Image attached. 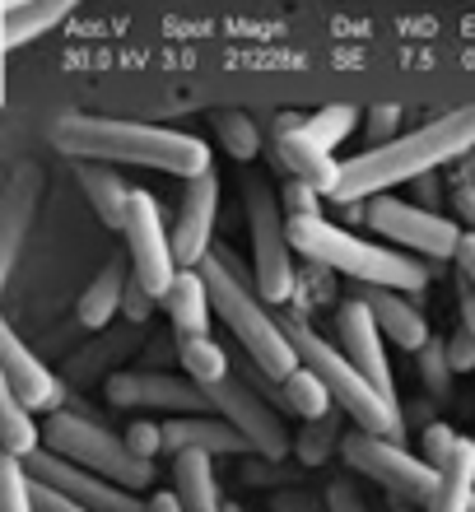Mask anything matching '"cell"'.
Masks as SVG:
<instances>
[{
  "label": "cell",
  "instance_id": "cell-1",
  "mask_svg": "<svg viewBox=\"0 0 475 512\" xmlns=\"http://www.w3.org/2000/svg\"><path fill=\"white\" fill-rule=\"evenodd\" d=\"M52 145L75 163H112V168L126 163V168H154V173L182 177V182L210 173V145L201 135L173 131V126L66 112L52 126Z\"/></svg>",
  "mask_w": 475,
  "mask_h": 512
},
{
  "label": "cell",
  "instance_id": "cell-2",
  "mask_svg": "<svg viewBox=\"0 0 475 512\" xmlns=\"http://www.w3.org/2000/svg\"><path fill=\"white\" fill-rule=\"evenodd\" d=\"M475 149V103L457 112H443L434 122L396 135L387 145H368L350 163H340V182L331 191V205H364L401 182H420L443 163L462 159Z\"/></svg>",
  "mask_w": 475,
  "mask_h": 512
},
{
  "label": "cell",
  "instance_id": "cell-3",
  "mask_svg": "<svg viewBox=\"0 0 475 512\" xmlns=\"http://www.w3.org/2000/svg\"><path fill=\"white\" fill-rule=\"evenodd\" d=\"M196 270L205 275V284H210V303H215V312L233 331V340L243 345V354L271 382H285L289 373L299 368V350H294L285 322L271 312V303L257 294L252 266L247 270L238 266V256H233L229 247H210Z\"/></svg>",
  "mask_w": 475,
  "mask_h": 512
},
{
  "label": "cell",
  "instance_id": "cell-4",
  "mask_svg": "<svg viewBox=\"0 0 475 512\" xmlns=\"http://www.w3.org/2000/svg\"><path fill=\"white\" fill-rule=\"evenodd\" d=\"M289 243L303 261L326 266L345 275V280L364 284V289H406V294H420L429 284V266L415 261L410 252L392 243H368L359 233L340 229L322 210H303V215H289Z\"/></svg>",
  "mask_w": 475,
  "mask_h": 512
},
{
  "label": "cell",
  "instance_id": "cell-5",
  "mask_svg": "<svg viewBox=\"0 0 475 512\" xmlns=\"http://www.w3.org/2000/svg\"><path fill=\"white\" fill-rule=\"evenodd\" d=\"M285 331H289V340H294V350H299V364L313 368L317 378L331 387L336 405L354 419V429L387 433V438H396V433H401V405L387 401V396H382V391L373 387V382H368L364 373L350 364V359H345V350H340V345L322 340L308 322H285Z\"/></svg>",
  "mask_w": 475,
  "mask_h": 512
},
{
  "label": "cell",
  "instance_id": "cell-6",
  "mask_svg": "<svg viewBox=\"0 0 475 512\" xmlns=\"http://www.w3.org/2000/svg\"><path fill=\"white\" fill-rule=\"evenodd\" d=\"M42 443L52 447V452H61V457H70L75 466H84V471L108 475V480H117V485L136 489V494L154 485V461L150 457L131 452V443H126L122 433H108L103 424H94V419L70 415L66 405L47 415V424H42Z\"/></svg>",
  "mask_w": 475,
  "mask_h": 512
},
{
  "label": "cell",
  "instance_id": "cell-7",
  "mask_svg": "<svg viewBox=\"0 0 475 512\" xmlns=\"http://www.w3.org/2000/svg\"><path fill=\"white\" fill-rule=\"evenodd\" d=\"M243 215L252 238V280L266 303H285L294 294V243H289V215L280 191L266 177H243Z\"/></svg>",
  "mask_w": 475,
  "mask_h": 512
},
{
  "label": "cell",
  "instance_id": "cell-8",
  "mask_svg": "<svg viewBox=\"0 0 475 512\" xmlns=\"http://www.w3.org/2000/svg\"><path fill=\"white\" fill-rule=\"evenodd\" d=\"M340 457L354 475H364L373 485H382L396 499L410 503H429V494L438 489V466H429L424 457L406 452V447L387 438V433H368V429H350L340 438Z\"/></svg>",
  "mask_w": 475,
  "mask_h": 512
},
{
  "label": "cell",
  "instance_id": "cell-9",
  "mask_svg": "<svg viewBox=\"0 0 475 512\" xmlns=\"http://www.w3.org/2000/svg\"><path fill=\"white\" fill-rule=\"evenodd\" d=\"M368 229L378 233L382 243L401 247V252L429 256V261H457V247L466 238V224H452V219L424 210V205H410L392 191H382L373 201H364Z\"/></svg>",
  "mask_w": 475,
  "mask_h": 512
},
{
  "label": "cell",
  "instance_id": "cell-10",
  "mask_svg": "<svg viewBox=\"0 0 475 512\" xmlns=\"http://www.w3.org/2000/svg\"><path fill=\"white\" fill-rule=\"evenodd\" d=\"M205 396H210V405H215V415H224L233 429L252 443L257 457H266V461L294 457V433H289V424L275 415V405L266 401V396H257L247 382H238L229 373L224 382L205 387Z\"/></svg>",
  "mask_w": 475,
  "mask_h": 512
},
{
  "label": "cell",
  "instance_id": "cell-11",
  "mask_svg": "<svg viewBox=\"0 0 475 512\" xmlns=\"http://www.w3.org/2000/svg\"><path fill=\"white\" fill-rule=\"evenodd\" d=\"M122 238H126V256H131V275H136L154 298H163V289L173 284L177 266L173 256V229H163V215H159V201L150 191H131V210H126V224H122Z\"/></svg>",
  "mask_w": 475,
  "mask_h": 512
},
{
  "label": "cell",
  "instance_id": "cell-12",
  "mask_svg": "<svg viewBox=\"0 0 475 512\" xmlns=\"http://www.w3.org/2000/svg\"><path fill=\"white\" fill-rule=\"evenodd\" d=\"M108 401L117 410H159V415H210L215 405L205 396L201 382L159 373V368H126L108 378Z\"/></svg>",
  "mask_w": 475,
  "mask_h": 512
},
{
  "label": "cell",
  "instance_id": "cell-13",
  "mask_svg": "<svg viewBox=\"0 0 475 512\" xmlns=\"http://www.w3.org/2000/svg\"><path fill=\"white\" fill-rule=\"evenodd\" d=\"M24 471L33 475V480H42V485L61 489V494H70L75 503H84L89 512H145V499H140L136 489L117 485V480H108V475H94L84 471V466H75L70 457H61V452H28L24 457Z\"/></svg>",
  "mask_w": 475,
  "mask_h": 512
},
{
  "label": "cell",
  "instance_id": "cell-14",
  "mask_svg": "<svg viewBox=\"0 0 475 512\" xmlns=\"http://www.w3.org/2000/svg\"><path fill=\"white\" fill-rule=\"evenodd\" d=\"M336 336H340V350L350 359L359 373H364L373 387L387 396L392 405H401L396 396V382H392V364H387V336H382L378 317L368 312L364 298H345L336 312Z\"/></svg>",
  "mask_w": 475,
  "mask_h": 512
},
{
  "label": "cell",
  "instance_id": "cell-15",
  "mask_svg": "<svg viewBox=\"0 0 475 512\" xmlns=\"http://www.w3.org/2000/svg\"><path fill=\"white\" fill-rule=\"evenodd\" d=\"M0 382H5L33 415H52V410H61V401H66L61 378L28 350L24 340L14 336L10 322H0Z\"/></svg>",
  "mask_w": 475,
  "mask_h": 512
},
{
  "label": "cell",
  "instance_id": "cell-16",
  "mask_svg": "<svg viewBox=\"0 0 475 512\" xmlns=\"http://www.w3.org/2000/svg\"><path fill=\"white\" fill-rule=\"evenodd\" d=\"M215 219H219V173L210 168V173L187 182L173 219V256L182 270L201 266L205 252L215 247Z\"/></svg>",
  "mask_w": 475,
  "mask_h": 512
},
{
  "label": "cell",
  "instance_id": "cell-17",
  "mask_svg": "<svg viewBox=\"0 0 475 512\" xmlns=\"http://www.w3.org/2000/svg\"><path fill=\"white\" fill-rule=\"evenodd\" d=\"M275 154H280V163L294 173V182L313 187L322 201H331V191H336V182H340V163L331 159V149H322L313 135H308V126L303 122L280 126V135H275Z\"/></svg>",
  "mask_w": 475,
  "mask_h": 512
},
{
  "label": "cell",
  "instance_id": "cell-18",
  "mask_svg": "<svg viewBox=\"0 0 475 512\" xmlns=\"http://www.w3.org/2000/svg\"><path fill=\"white\" fill-rule=\"evenodd\" d=\"M187 447H201L210 457H247L252 443L233 429L224 415H168L163 419V452H187Z\"/></svg>",
  "mask_w": 475,
  "mask_h": 512
},
{
  "label": "cell",
  "instance_id": "cell-19",
  "mask_svg": "<svg viewBox=\"0 0 475 512\" xmlns=\"http://www.w3.org/2000/svg\"><path fill=\"white\" fill-rule=\"evenodd\" d=\"M159 308L168 312V322H173L177 336H205L210 331V317H215V303H210V284L196 266L177 270L173 284L163 289Z\"/></svg>",
  "mask_w": 475,
  "mask_h": 512
},
{
  "label": "cell",
  "instance_id": "cell-20",
  "mask_svg": "<svg viewBox=\"0 0 475 512\" xmlns=\"http://www.w3.org/2000/svg\"><path fill=\"white\" fill-rule=\"evenodd\" d=\"M364 303H368V312L378 317V326H382V336L392 340V345H401V350H420V345H429V322H424V312L410 303V294L406 289H368L364 294Z\"/></svg>",
  "mask_w": 475,
  "mask_h": 512
},
{
  "label": "cell",
  "instance_id": "cell-21",
  "mask_svg": "<svg viewBox=\"0 0 475 512\" xmlns=\"http://www.w3.org/2000/svg\"><path fill=\"white\" fill-rule=\"evenodd\" d=\"M475 503V443L457 438L448 461L438 466V489L429 494L424 512H471Z\"/></svg>",
  "mask_w": 475,
  "mask_h": 512
},
{
  "label": "cell",
  "instance_id": "cell-22",
  "mask_svg": "<svg viewBox=\"0 0 475 512\" xmlns=\"http://www.w3.org/2000/svg\"><path fill=\"white\" fill-rule=\"evenodd\" d=\"M75 177H80L84 196H89V205H94V215L108 224V229L122 233L126 224V210H131V191L126 187V177L112 168V163H75Z\"/></svg>",
  "mask_w": 475,
  "mask_h": 512
},
{
  "label": "cell",
  "instance_id": "cell-23",
  "mask_svg": "<svg viewBox=\"0 0 475 512\" xmlns=\"http://www.w3.org/2000/svg\"><path fill=\"white\" fill-rule=\"evenodd\" d=\"M173 489L187 512H219V480H215V457L201 447L173 452Z\"/></svg>",
  "mask_w": 475,
  "mask_h": 512
},
{
  "label": "cell",
  "instance_id": "cell-24",
  "mask_svg": "<svg viewBox=\"0 0 475 512\" xmlns=\"http://www.w3.org/2000/svg\"><path fill=\"white\" fill-rule=\"evenodd\" d=\"M126 261H117L112 256L108 266L98 270L94 280H89V289L80 294V308H75V317H80V326H89V331H103V326L122 312V294H126Z\"/></svg>",
  "mask_w": 475,
  "mask_h": 512
},
{
  "label": "cell",
  "instance_id": "cell-25",
  "mask_svg": "<svg viewBox=\"0 0 475 512\" xmlns=\"http://www.w3.org/2000/svg\"><path fill=\"white\" fill-rule=\"evenodd\" d=\"M38 447H42V429H38V419H33V410L0 382V452L24 461Z\"/></svg>",
  "mask_w": 475,
  "mask_h": 512
},
{
  "label": "cell",
  "instance_id": "cell-26",
  "mask_svg": "<svg viewBox=\"0 0 475 512\" xmlns=\"http://www.w3.org/2000/svg\"><path fill=\"white\" fill-rule=\"evenodd\" d=\"M177 359H182V373L191 382H201V387H215V382H224L233 373L229 350L210 331L205 336H177Z\"/></svg>",
  "mask_w": 475,
  "mask_h": 512
},
{
  "label": "cell",
  "instance_id": "cell-27",
  "mask_svg": "<svg viewBox=\"0 0 475 512\" xmlns=\"http://www.w3.org/2000/svg\"><path fill=\"white\" fill-rule=\"evenodd\" d=\"M80 5L84 0H19V5H5V19H10V47L42 38L47 28H56L70 10H80Z\"/></svg>",
  "mask_w": 475,
  "mask_h": 512
},
{
  "label": "cell",
  "instance_id": "cell-28",
  "mask_svg": "<svg viewBox=\"0 0 475 512\" xmlns=\"http://www.w3.org/2000/svg\"><path fill=\"white\" fill-rule=\"evenodd\" d=\"M280 401H285L299 419H326L331 415V405H336V396H331V387L317 378L313 368L299 364L285 382H280Z\"/></svg>",
  "mask_w": 475,
  "mask_h": 512
},
{
  "label": "cell",
  "instance_id": "cell-29",
  "mask_svg": "<svg viewBox=\"0 0 475 512\" xmlns=\"http://www.w3.org/2000/svg\"><path fill=\"white\" fill-rule=\"evenodd\" d=\"M215 135L233 163H252L261 154V126H257V117H247V112H219Z\"/></svg>",
  "mask_w": 475,
  "mask_h": 512
},
{
  "label": "cell",
  "instance_id": "cell-30",
  "mask_svg": "<svg viewBox=\"0 0 475 512\" xmlns=\"http://www.w3.org/2000/svg\"><path fill=\"white\" fill-rule=\"evenodd\" d=\"M364 122V112L359 108H350V103H331V108H322V112H313V117H303V126H308V135H313L322 149H331L336 154L345 140L354 135V126Z\"/></svg>",
  "mask_w": 475,
  "mask_h": 512
},
{
  "label": "cell",
  "instance_id": "cell-31",
  "mask_svg": "<svg viewBox=\"0 0 475 512\" xmlns=\"http://www.w3.org/2000/svg\"><path fill=\"white\" fill-rule=\"evenodd\" d=\"M331 447H340V433H336V424H331V415L308 419V429L294 438V457H299L303 466H326V461H331Z\"/></svg>",
  "mask_w": 475,
  "mask_h": 512
},
{
  "label": "cell",
  "instance_id": "cell-32",
  "mask_svg": "<svg viewBox=\"0 0 475 512\" xmlns=\"http://www.w3.org/2000/svg\"><path fill=\"white\" fill-rule=\"evenodd\" d=\"M415 364H420V382L429 396H448L457 373H452V364H448V345H443V340L420 345V350H415Z\"/></svg>",
  "mask_w": 475,
  "mask_h": 512
},
{
  "label": "cell",
  "instance_id": "cell-33",
  "mask_svg": "<svg viewBox=\"0 0 475 512\" xmlns=\"http://www.w3.org/2000/svg\"><path fill=\"white\" fill-rule=\"evenodd\" d=\"M0 512H33L28 471L19 457H0Z\"/></svg>",
  "mask_w": 475,
  "mask_h": 512
},
{
  "label": "cell",
  "instance_id": "cell-34",
  "mask_svg": "<svg viewBox=\"0 0 475 512\" xmlns=\"http://www.w3.org/2000/svg\"><path fill=\"white\" fill-rule=\"evenodd\" d=\"M28 494H33V512H89L84 503H75L70 494H61V489H52V485H42L33 475H28Z\"/></svg>",
  "mask_w": 475,
  "mask_h": 512
},
{
  "label": "cell",
  "instance_id": "cell-35",
  "mask_svg": "<svg viewBox=\"0 0 475 512\" xmlns=\"http://www.w3.org/2000/svg\"><path fill=\"white\" fill-rule=\"evenodd\" d=\"M122 438L131 443V452H140V457H150V461L163 452V424H154V419H136Z\"/></svg>",
  "mask_w": 475,
  "mask_h": 512
},
{
  "label": "cell",
  "instance_id": "cell-36",
  "mask_svg": "<svg viewBox=\"0 0 475 512\" xmlns=\"http://www.w3.org/2000/svg\"><path fill=\"white\" fill-rule=\"evenodd\" d=\"M443 345H448L452 373H475V331H471V326H457Z\"/></svg>",
  "mask_w": 475,
  "mask_h": 512
},
{
  "label": "cell",
  "instance_id": "cell-37",
  "mask_svg": "<svg viewBox=\"0 0 475 512\" xmlns=\"http://www.w3.org/2000/svg\"><path fill=\"white\" fill-rule=\"evenodd\" d=\"M154 308H159V298H154L150 289H145V284L131 275V280H126V294H122V312L131 317V322H150Z\"/></svg>",
  "mask_w": 475,
  "mask_h": 512
},
{
  "label": "cell",
  "instance_id": "cell-38",
  "mask_svg": "<svg viewBox=\"0 0 475 512\" xmlns=\"http://www.w3.org/2000/svg\"><path fill=\"white\" fill-rule=\"evenodd\" d=\"M326 512H368V503L354 480H331L326 485Z\"/></svg>",
  "mask_w": 475,
  "mask_h": 512
},
{
  "label": "cell",
  "instance_id": "cell-39",
  "mask_svg": "<svg viewBox=\"0 0 475 512\" xmlns=\"http://www.w3.org/2000/svg\"><path fill=\"white\" fill-rule=\"evenodd\" d=\"M457 438H462V433H452L448 424H429V429H424V461H429V466H443L448 452L457 447Z\"/></svg>",
  "mask_w": 475,
  "mask_h": 512
},
{
  "label": "cell",
  "instance_id": "cell-40",
  "mask_svg": "<svg viewBox=\"0 0 475 512\" xmlns=\"http://www.w3.org/2000/svg\"><path fill=\"white\" fill-rule=\"evenodd\" d=\"M396 117L401 112L392 108V103H382V108H368V135H373V145H387V140H396Z\"/></svg>",
  "mask_w": 475,
  "mask_h": 512
},
{
  "label": "cell",
  "instance_id": "cell-41",
  "mask_svg": "<svg viewBox=\"0 0 475 512\" xmlns=\"http://www.w3.org/2000/svg\"><path fill=\"white\" fill-rule=\"evenodd\" d=\"M457 270H462L466 280L475 284V233L466 229V238H462V247H457Z\"/></svg>",
  "mask_w": 475,
  "mask_h": 512
},
{
  "label": "cell",
  "instance_id": "cell-42",
  "mask_svg": "<svg viewBox=\"0 0 475 512\" xmlns=\"http://www.w3.org/2000/svg\"><path fill=\"white\" fill-rule=\"evenodd\" d=\"M457 280H462V294H457V303H462V326H471L475 331V284L466 280L462 270H457Z\"/></svg>",
  "mask_w": 475,
  "mask_h": 512
},
{
  "label": "cell",
  "instance_id": "cell-43",
  "mask_svg": "<svg viewBox=\"0 0 475 512\" xmlns=\"http://www.w3.org/2000/svg\"><path fill=\"white\" fill-rule=\"evenodd\" d=\"M145 512H187V508L177 499V489H163V494H154V499L145 503Z\"/></svg>",
  "mask_w": 475,
  "mask_h": 512
},
{
  "label": "cell",
  "instance_id": "cell-44",
  "mask_svg": "<svg viewBox=\"0 0 475 512\" xmlns=\"http://www.w3.org/2000/svg\"><path fill=\"white\" fill-rule=\"evenodd\" d=\"M457 215H462V224L475 233V187H462V191H457Z\"/></svg>",
  "mask_w": 475,
  "mask_h": 512
},
{
  "label": "cell",
  "instance_id": "cell-45",
  "mask_svg": "<svg viewBox=\"0 0 475 512\" xmlns=\"http://www.w3.org/2000/svg\"><path fill=\"white\" fill-rule=\"evenodd\" d=\"M0 47H10V19H5V5H0Z\"/></svg>",
  "mask_w": 475,
  "mask_h": 512
},
{
  "label": "cell",
  "instance_id": "cell-46",
  "mask_svg": "<svg viewBox=\"0 0 475 512\" xmlns=\"http://www.w3.org/2000/svg\"><path fill=\"white\" fill-rule=\"evenodd\" d=\"M0 5H19V0H0Z\"/></svg>",
  "mask_w": 475,
  "mask_h": 512
},
{
  "label": "cell",
  "instance_id": "cell-47",
  "mask_svg": "<svg viewBox=\"0 0 475 512\" xmlns=\"http://www.w3.org/2000/svg\"><path fill=\"white\" fill-rule=\"evenodd\" d=\"M471 512H475V503H471Z\"/></svg>",
  "mask_w": 475,
  "mask_h": 512
}]
</instances>
